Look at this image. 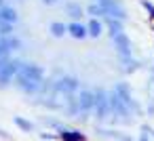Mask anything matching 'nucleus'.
I'll list each match as a JSON object with an SVG mask.
<instances>
[{
	"label": "nucleus",
	"instance_id": "obj_17",
	"mask_svg": "<svg viewBox=\"0 0 154 141\" xmlns=\"http://www.w3.org/2000/svg\"><path fill=\"white\" fill-rule=\"evenodd\" d=\"M87 13L93 15V19H97V17H106V11L101 9V4H89V7H87Z\"/></svg>",
	"mask_w": 154,
	"mask_h": 141
},
{
	"label": "nucleus",
	"instance_id": "obj_19",
	"mask_svg": "<svg viewBox=\"0 0 154 141\" xmlns=\"http://www.w3.org/2000/svg\"><path fill=\"white\" fill-rule=\"evenodd\" d=\"M141 7L148 11V15H150V19H154V4L150 2V0H141Z\"/></svg>",
	"mask_w": 154,
	"mask_h": 141
},
{
	"label": "nucleus",
	"instance_id": "obj_15",
	"mask_svg": "<svg viewBox=\"0 0 154 141\" xmlns=\"http://www.w3.org/2000/svg\"><path fill=\"white\" fill-rule=\"evenodd\" d=\"M0 19L7 21V23H15L17 21V13L13 9H0Z\"/></svg>",
	"mask_w": 154,
	"mask_h": 141
},
{
	"label": "nucleus",
	"instance_id": "obj_11",
	"mask_svg": "<svg viewBox=\"0 0 154 141\" xmlns=\"http://www.w3.org/2000/svg\"><path fill=\"white\" fill-rule=\"evenodd\" d=\"M87 30H89V36L99 38V36H101V32H103V23H101L99 19H91V21L87 23Z\"/></svg>",
	"mask_w": 154,
	"mask_h": 141
},
{
	"label": "nucleus",
	"instance_id": "obj_23",
	"mask_svg": "<svg viewBox=\"0 0 154 141\" xmlns=\"http://www.w3.org/2000/svg\"><path fill=\"white\" fill-rule=\"evenodd\" d=\"M45 4H57V0H42Z\"/></svg>",
	"mask_w": 154,
	"mask_h": 141
},
{
	"label": "nucleus",
	"instance_id": "obj_10",
	"mask_svg": "<svg viewBox=\"0 0 154 141\" xmlns=\"http://www.w3.org/2000/svg\"><path fill=\"white\" fill-rule=\"evenodd\" d=\"M57 86H59L61 91H66V93L74 95V91L78 88V80H76V78H72V76H63V78L57 82Z\"/></svg>",
	"mask_w": 154,
	"mask_h": 141
},
{
	"label": "nucleus",
	"instance_id": "obj_8",
	"mask_svg": "<svg viewBox=\"0 0 154 141\" xmlns=\"http://www.w3.org/2000/svg\"><path fill=\"white\" fill-rule=\"evenodd\" d=\"M57 137L61 141H87V135L80 130H74V128H61L57 133Z\"/></svg>",
	"mask_w": 154,
	"mask_h": 141
},
{
	"label": "nucleus",
	"instance_id": "obj_9",
	"mask_svg": "<svg viewBox=\"0 0 154 141\" xmlns=\"http://www.w3.org/2000/svg\"><path fill=\"white\" fill-rule=\"evenodd\" d=\"M68 34H70L72 38L82 40V38L89 36V30H87V26H82V23H78V21H72V23H68Z\"/></svg>",
	"mask_w": 154,
	"mask_h": 141
},
{
	"label": "nucleus",
	"instance_id": "obj_7",
	"mask_svg": "<svg viewBox=\"0 0 154 141\" xmlns=\"http://www.w3.org/2000/svg\"><path fill=\"white\" fill-rule=\"evenodd\" d=\"M19 68H21V63H17V61H7L2 68H0V86H7L17 76Z\"/></svg>",
	"mask_w": 154,
	"mask_h": 141
},
{
	"label": "nucleus",
	"instance_id": "obj_22",
	"mask_svg": "<svg viewBox=\"0 0 154 141\" xmlns=\"http://www.w3.org/2000/svg\"><path fill=\"white\" fill-rule=\"evenodd\" d=\"M118 141H135V139H131V137H129V135H122V137H120V139H118Z\"/></svg>",
	"mask_w": 154,
	"mask_h": 141
},
{
	"label": "nucleus",
	"instance_id": "obj_18",
	"mask_svg": "<svg viewBox=\"0 0 154 141\" xmlns=\"http://www.w3.org/2000/svg\"><path fill=\"white\" fill-rule=\"evenodd\" d=\"M15 124H17V126H21L23 130H32V128H34V124H30L28 120H23V118H19V116L15 118Z\"/></svg>",
	"mask_w": 154,
	"mask_h": 141
},
{
	"label": "nucleus",
	"instance_id": "obj_4",
	"mask_svg": "<svg viewBox=\"0 0 154 141\" xmlns=\"http://www.w3.org/2000/svg\"><path fill=\"white\" fill-rule=\"evenodd\" d=\"M116 93H118V97L122 99V103L131 110V112H137V114H141V107H139V103L133 99V95H131V88H129V84H125V82H118L116 84V88H114Z\"/></svg>",
	"mask_w": 154,
	"mask_h": 141
},
{
	"label": "nucleus",
	"instance_id": "obj_20",
	"mask_svg": "<svg viewBox=\"0 0 154 141\" xmlns=\"http://www.w3.org/2000/svg\"><path fill=\"white\" fill-rule=\"evenodd\" d=\"M141 133H146V135H148V137H150V139L154 141V128H152V126L143 124V126H141Z\"/></svg>",
	"mask_w": 154,
	"mask_h": 141
},
{
	"label": "nucleus",
	"instance_id": "obj_6",
	"mask_svg": "<svg viewBox=\"0 0 154 141\" xmlns=\"http://www.w3.org/2000/svg\"><path fill=\"white\" fill-rule=\"evenodd\" d=\"M76 103H78V112L80 114L93 110L95 107V93H91L89 88H80L78 91V97H76Z\"/></svg>",
	"mask_w": 154,
	"mask_h": 141
},
{
	"label": "nucleus",
	"instance_id": "obj_12",
	"mask_svg": "<svg viewBox=\"0 0 154 141\" xmlns=\"http://www.w3.org/2000/svg\"><path fill=\"white\" fill-rule=\"evenodd\" d=\"M66 13H68L70 17H74V19H80V17L85 15V9H82L78 2H68V4H66Z\"/></svg>",
	"mask_w": 154,
	"mask_h": 141
},
{
	"label": "nucleus",
	"instance_id": "obj_21",
	"mask_svg": "<svg viewBox=\"0 0 154 141\" xmlns=\"http://www.w3.org/2000/svg\"><path fill=\"white\" fill-rule=\"evenodd\" d=\"M137 141H150V137H148V135H146V133H141V135H139V139H137Z\"/></svg>",
	"mask_w": 154,
	"mask_h": 141
},
{
	"label": "nucleus",
	"instance_id": "obj_13",
	"mask_svg": "<svg viewBox=\"0 0 154 141\" xmlns=\"http://www.w3.org/2000/svg\"><path fill=\"white\" fill-rule=\"evenodd\" d=\"M120 59V63H122V72L125 74H131V72H135L137 68H139V63L133 59V57H118Z\"/></svg>",
	"mask_w": 154,
	"mask_h": 141
},
{
	"label": "nucleus",
	"instance_id": "obj_2",
	"mask_svg": "<svg viewBox=\"0 0 154 141\" xmlns=\"http://www.w3.org/2000/svg\"><path fill=\"white\" fill-rule=\"evenodd\" d=\"M108 95H110V112H112V116H114V122H125V124H129L133 112L122 103V99L118 97L116 91H112V93H108Z\"/></svg>",
	"mask_w": 154,
	"mask_h": 141
},
{
	"label": "nucleus",
	"instance_id": "obj_3",
	"mask_svg": "<svg viewBox=\"0 0 154 141\" xmlns=\"http://www.w3.org/2000/svg\"><path fill=\"white\" fill-rule=\"evenodd\" d=\"M93 110H95L97 120H108L112 116V112H110V95L106 91H101V88L95 91V107Z\"/></svg>",
	"mask_w": 154,
	"mask_h": 141
},
{
	"label": "nucleus",
	"instance_id": "obj_5",
	"mask_svg": "<svg viewBox=\"0 0 154 141\" xmlns=\"http://www.w3.org/2000/svg\"><path fill=\"white\" fill-rule=\"evenodd\" d=\"M112 40H114V46H116L118 57H133V44H131V38L125 32L112 36Z\"/></svg>",
	"mask_w": 154,
	"mask_h": 141
},
{
	"label": "nucleus",
	"instance_id": "obj_1",
	"mask_svg": "<svg viewBox=\"0 0 154 141\" xmlns=\"http://www.w3.org/2000/svg\"><path fill=\"white\" fill-rule=\"evenodd\" d=\"M42 76H45V72H42L40 65H36V63H23L19 68V72H17V76H15V82H17V86L21 91L34 93V91L40 88Z\"/></svg>",
	"mask_w": 154,
	"mask_h": 141
},
{
	"label": "nucleus",
	"instance_id": "obj_16",
	"mask_svg": "<svg viewBox=\"0 0 154 141\" xmlns=\"http://www.w3.org/2000/svg\"><path fill=\"white\" fill-rule=\"evenodd\" d=\"M51 34L55 36V38H61L66 32H68V26H63V23H59V21H55V23H51Z\"/></svg>",
	"mask_w": 154,
	"mask_h": 141
},
{
	"label": "nucleus",
	"instance_id": "obj_14",
	"mask_svg": "<svg viewBox=\"0 0 154 141\" xmlns=\"http://www.w3.org/2000/svg\"><path fill=\"white\" fill-rule=\"evenodd\" d=\"M108 28H110V36H116V34H120V32H125V28H122V21L120 19H112V17H108Z\"/></svg>",
	"mask_w": 154,
	"mask_h": 141
}]
</instances>
